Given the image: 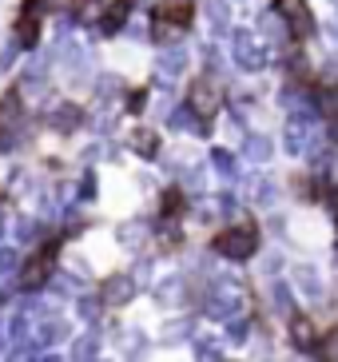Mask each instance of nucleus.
<instances>
[{
    "label": "nucleus",
    "mask_w": 338,
    "mask_h": 362,
    "mask_svg": "<svg viewBox=\"0 0 338 362\" xmlns=\"http://www.w3.org/2000/svg\"><path fill=\"white\" fill-rule=\"evenodd\" d=\"M215 251L227 255L231 263L251 259L255 251H259V227L255 223H235V227H227V231H219L215 235Z\"/></svg>",
    "instance_id": "obj_1"
},
{
    "label": "nucleus",
    "mask_w": 338,
    "mask_h": 362,
    "mask_svg": "<svg viewBox=\"0 0 338 362\" xmlns=\"http://www.w3.org/2000/svg\"><path fill=\"white\" fill-rule=\"evenodd\" d=\"M275 12H279V21L286 24L291 36H298V40L315 36V16H310L307 0H275Z\"/></svg>",
    "instance_id": "obj_2"
},
{
    "label": "nucleus",
    "mask_w": 338,
    "mask_h": 362,
    "mask_svg": "<svg viewBox=\"0 0 338 362\" xmlns=\"http://www.w3.org/2000/svg\"><path fill=\"white\" fill-rule=\"evenodd\" d=\"M191 16H195V0H159V8H156L159 40H163V33H171V28H187Z\"/></svg>",
    "instance_id": "obj_3"
},
{
    "label": "nucleus",
    "mask_w": 338,
    "mask_h": 362,
    "mask_svg": "<svg viewBox=\"0 0 338 362\" xmlns=\"http://www.w3.org/2000/svg\"><path fill=\"white\" fill-rule=\"evenodd\" d=\"M315 144H318V132H315L310 112L291 116V124H286V151L291 156H303V151H315Z\"/></svg>",
    "instance_id": "obj_4"
},
{
    "label": "nucleus",
    "mask_w": 338,
    "mask_h": 362,
    "mask_svg": "<svg viewBox=\"0 0 338 362\" xmlns=\"http://www.w3.org/2000/svg\"><path fill=\"white\" fill-rule=\"evenodd\" d=\"M219 100H223V92L211 76H199V80L191 84V112H195V116L211 119L215 112H219Z\"/></svg>",
    "instance_id": "obj_5"
},
{
    "label": "nucleus",
    "mask_w": 338,
    "mask_h": 362,
    "mask_svg": "<svg viewBox=\"0 0 338 362\" xmlns=\"http://www.w3.org/2000/svg\"><path fill=\"white\" fill-rule=\"evenodd\" d=\"M235 60H239V68H247V72H259V68L267 64V52L259 48V40H255L251 33H235Z\"/></svg>",
    "instance_id": "obj_6"
},
{
    "label": "nucleus",
    "mask_w": 338,
    "mask_h": 362,
    "mask_svg": "<svg viewBox=\"0 0 338 362\" xmlns=\"http://www.w3.org/2000/svg\"><path fill=\"white\" fill-rule=\"evenodd\" d=\"M40 21H44V0H24V12H21V21H16V33L24 36V44H36Z\"/></svg>",
    "instance_id": "obj_7"
},
{
    "label": "nucleus",
    "mask_w": 338,
    "mask_h": 362,
    "mask_svg": "<svg viewBox=\"0 0 338 362\" xmlns=\"http://www.w3.org/2000/svg\"><path fill=\"white\" fill-rule=\"evenodd\" d=\"M291 339H295V346L298 351H315L318 346V330H315V322L307 319V315H291Z\"/></svg>",
    "instance_id": "obj_8"
},
{
    "label": "nucleus",
    "mask_w": 338,
    "mask_h": 362,
    "mask_svg": "<svg viewBox=\"0 0 338 362\" xmlns=\"http://www.w3.org/2000/svg\"><path fill=\"white\" fill-rule=\"evenodd\" d=\"M247 160H251V163H267V160H271V139H263V136L247 139Z\"/></svg>",
    "instance_id": "obj_9"
},
{
    "label": "nucleus",
    "mask_w": 338,
    "mask_h": 362,
    "mask_svg": "<svg viewBox=\"0 0 338 362\" xmlns=\"http://www.w3.org/2000/svg\"><path fill=\"white\" fill-rule=\"evenodd\" d=\"M295 279L303 283V295H310V298H318V295H322V287H318V275L310 271V267H298V271H295Z\"/></svg>",
    "instance_id": "obj_10"
},
{
    "label": "nucleus",
    "mask_w": 338,
    "mask_h": 362,
    "mask_svg": "<svg viewBox=\"0 0 338 362\" xmlns=\"http://www.w3.org/2000/svg\"><path fill=\"white\" fill-rule=\"evenodd\" d=\"M183 211V192H168V199H163V215H175Z\"/></svg>",
    "instance_id": "obj_11"
},
{
    "label": "nucleus",
    "mask_w": 338,
    "mask_h": 362,
    "mask_svg": "<svg viewBox=\"0 0 338 362\" xmlns=\"http://www.w3.org/2000/svg\"><path fill=\"white\" fill-rule=\"evenodd\" d=\"M215 163H219L223 175H235V156H227V151H215Z\"/></svg>",
    "instance_id": "obj_12"
},
{
    "label": "nucleus",
    "mask_w": 338,
    "mask_h": 362,
    "mask_svg": "<svg viewBox=\"0 0 338 362\" xmlns=\"http://www.w3.org/2000/svg\"><path fill=\"white\" fill-rule=\"evenodd\" d=\"M275 298H279V307H283L286 315H291V307H295V303H291V295H286V287H275Z\"/></svg>",
    "instance_id": "obj_13"
},
{
    "label": "nucleus",
    "mask_w": 338,
    "mask_h": 362,
    "mask_svg": "<svg viewBox=\"0 0 338 362\" xmlns=\"http://www.w3.org/2000/svg\"><path fill=\"white\" fill-rule=\"evenodd\" d=\"M327 358H330V362H338V330L330 334V342H327Z\"/></svg>",
    "instance_id": "obj_14"
},
{
    "label": "nucleus",
    "mask_w": 338,
    "mask_h": 362,
    "mask_svg": "<svg viewBox=\"0 0 338 362\" xmlns=\"http://www.w3.org/2000/svg\"><path fill=\"white\" fill-rule=\"evenodd\" d=\"M207 12H211L215 24H223V4H219V0H211V8H207Z\"/></svg>",
    "instance_id": "obj_15"
},
{
    "label": "nucleus",
    "mask_w": 338,
    "mask_h": 362,
    "mask_svg": "<svg viewBox=\"0 0 338 362\" xmlns=\"http://www.w3.org/2000/svg\"><path fill=\"white\" fill-rule=\"evenodd\" d=\"M322 199L330 203V211H334V219H338V187H334V192H330V195H322Z\"/></svg>",
    "instance_id": "obj_16"
}]
</instances>
